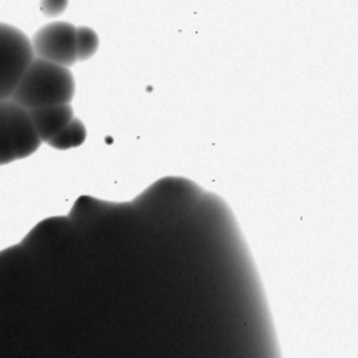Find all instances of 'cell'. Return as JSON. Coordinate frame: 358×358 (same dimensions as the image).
<instances>
[{"label": "cell", "mask_w": 358, "mask_h": 358, "mask_svg": "<svg viewBox=\"0 0 358 358\" xmlns=\"http://www.w3.org/2000/svg\"><path fill=\"white\" fill-rule=\"evenodd\" d=\"M76 94V80L65 66L35 58L21 77L10 101L24 110L70 103Z\"/></svg>", "instance_id": "1"}, {"label": "cell", "mask_w": 358, "mask_h": 358, "mask_svg": "<svg viewBox=\"0 0 358 358\" xmlns=\"http://www.w3.org/2000/svg\"><path fill=\"white\" fill-rule=\"evenodd\" d=\"M30 114L14 101H0V166L24 159L41 147Z\"/></svg>", "instance_id": "2"}, {"label": "cell", "mask_w": 358, "mask_h": 358, "mask_svg": "<svg viewBox=\"0 0 358 358\" xmlns=\"http://www.w3.org/2000/svg\"><path fill=\"white\" fill-rule=\"evenodd\" d=\"M34 59L30 38L13 24L0 23V101L10 100Z\"/></svg>", "instance_id": "3"}, {"label": "cell", "mask_w": 358, "mask_h": 358, "mask_svg": "<svg viewBox=\"0 0 358 358\" xmlns=\"http://www.w3.org/2000/svg\"><path fill=\"white\" fill-rule=\"evenodd\" d=\"M76 31L77 28L66 21H55L42 27L31 41L35 58L65 69L72 66L77 63Z\"/></svg>", "instance_id": "4"}, {"label": "cell", "mask_w": 358, "mask_h": 358, "mask_svg": "<svg viewBox=\"0 0 358 358\" xmlns=\"http://www.w3.org/2000/svg\"><path fill=\"white\" fill-rule=\"evenodd\" d=\"M28 114H30V119L34 122V128L41 142H49L51 138H55L76 117L70 103L35 108V110H28Z\"/></svg>", "instance_id": "5"}, {"label": "cell", "mask_w": 358, "mask_h": 358, "mask_svg": "<svg viewBox=\"0 0 358 358\" xmlns=\"http://www.w3.org/2000/svg\"><path fill=\"white\" fill-rule=\"evenodd\" d=\"M86 126L80 119L73 117L70 121V124L66 126L63 131H59L55 138L49 140V145L52 149H58V150H66V149H73V147H79L86 142Z\"/></svg>", "instance_id": "6"}, {"label": "cell", "mask_w": 358, "mask_h": 358, "mask_svg": "<svg viewBox=\"0 0 358 358\" xmlns=\"http://www.w3.org/2000/svg\"><path fill=\"white\" fill-rule=\"evenodd\" d=\"M100 38L93 28L79 27L76 31V49H77V62H86L93 58L94 52L98 51Z\"/></svg>", "instance_id": "7"}, {"label": "cell", "mask_w": 358, "mask_h": 358, "mask_svg": "<svg viewBox=\"0 0 358 358\" xmlns=\"http://www.w3.org/2000/svg\"><path fill=\"white\" fill-rule=\"evenodd\" d=\"M69 0H42L41 9L45 16H58L66 9Z\"/></svg>", "instance_id": "8"}]
</instances>
